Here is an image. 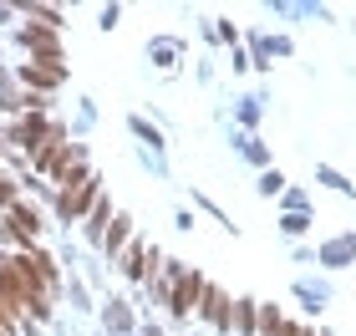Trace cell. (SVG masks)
<instances>
[{"label": "cell", "instance_id": "1", "mask_svg": "<svg viewBox=\"0 0 356 336\" xmlns=\"http://www.w3.org/2000/svg\"><path fill=\"white\" fill-rule=\"evenodd\" d=\"M199 296H204V280H199V275H178L173 296H168V306H173V316H178V321H184L188 311H199Z\"/></svg>", "mask_w": 356, "mask_h": 336}, {"label": "cell", "instance_id": "2", "mask_svg": "<svg viewBox=\"0 0 356 336\" xmlns=\"http://www.w3.org/2000/svg\"><path fill=\"white\" fill-rule=\"evenodd\" d=\"M199 311H204L214 326H229V301H224V291H219V285H204V296H199Z\"/></svg>", "mask_w": 356, "mask_h": 336}, {"label": "cell", "instance_id": "3", "mask_svg": "<svg viewBox=\"0 0 356 336\" xmlns=\"http://www.w3.org/2000/svg\"><path fill=\"white\" fill-rule=\"evenodd\" d=\"M36 230H41L36 209H26V204H10V234H15V239H31Z\"/></svg>", "mask_w": 356, "mask_h": 336}, {"label": "cell", "instance_id": "4", "mask_svg": "<svg viewBox=\"0 0 356 336\" xmlns=\"http://www.w3.org/2000/svg\"><path fill=\"white\" fill-rule=\"evenodd\" d=\"M107 331H118V336L133 331V311H127V301H107Z\"/></svg>", "mask_w": 356, "mask_h": 336}, {"label": "cell", "instance_id": "5", "mask_svg": "<svg viewBox=\"0 0 356 336\" xmlns=\"http://www.w3.org/2000/svg\"><path fill=\"white\" fill-rule=\"evenodd\" d=\"M321 260H326V265H346V260H356V239H331V245L321 250Z\"/></svg>", "mask_w": 356, "mask_h": 336}, {"label": "cell", "instance_id": "6", "mask_svg": "<svg viewBox=\"0 0 356 336\" xmlns=\"http://www.w3.org/2000/svg\"><path fill=\"white\" fill-rule=\"evenodd\" d=\"M107 224H112V204H107V199H97V204H92V224H87L92 239H102V234H107Z\"/></svg>", "mask_w": 356, "mask_h": 336}, {"label": "cell", "instance_id": "7", "mask_svg": "<svg viewBox=\"0 0 356 336\" xmlns=\"http://www.w3.org/2000/svg\"><path fill=\"white\" fill-rule=\"evenodd\" d=\"M229 321L250 336V331H254V301H234V306H229Z\"/></svg>", "mask_w": 356, "mask_h": 336}, {"label": "cell", "instance_id": "8", "mask_svg": "<svg viewBox=\"0 0 356 336\" xmlns=\"http://www.w3.org/2000/svg\"><path fill=\"white\" fill-rule=\"evenodd\" d=\"M122 239H127V219L118 214V219L107 224V234H102V245H107V255H118V245H122Z\"/></svg>", "mask_w": 356, "mask_h": 336}, {"label": "cell", "instance_id": "9", "mask_svg": "<svg viewBox=\"0 0 356 336\" xmlns=\"http://www.w3.org/2000/svg\"><path fill=\"white\" fill-rule=\"evenodd\" d=\"M21 77H26V82H36V87H51V82H56L61 72H56V67H26Z\"/></svg>", "mask_w": 356, "mask_h": 336}, {"label": "cell", "instance_id": "10", "mask_svg": "<svg viewBox=\"0 0 356 336\" xmlns=\"http://www.w3.org/2000/svg\"><path fill=\"white\" fill-rule=\"evenodd\" d=\"M260 331L265 336H280V306H260Z\"/></svg>", "mask_w": 356, "mask_h": 336}, {"label": "cell", "instance_id": "11", "mask_svg": "<svg viewBox=\"0 0 356 336\" xmlns=\"http://www.w3.org/2000/svg\"><path fill=\"white\" fill-rule=\"evenodd\" d=\"M280 230H285V234H305V230H311V219H305V214H285Z\"/></svg>", "mask_w": 356, "mask_h": 336}, {"label": "cell", "instance_id": "12", "mask_svg": "<svg viewBox=\"0 0 356 336\" xmlns=\"http://www.w3.org/2000/svg\"><path fill=\"white\" fill-rule=\"evenodd\" d=\"M280 184H285V179H280V173H275V168H270V173H265V179H260V194H280Z\"/></svg>", "mask_w": 356, "mask_h": 336}, {"label": "cell", "instance_id": "13", "mask_svg": "<svg viewBox=\"0 0 356 336\" xmlns=\"http://www.w3.org/2000/svg\"><path fill=\"white\" fill-rule=\"evenodd\" d=\"M321 179H326V184H331V189H341V194H351V184H346V179H341V173H331V168H321Z\"/></svg>", "mask_w": 356, "mask_h": 336}, {"label": "cell", "instance_id": "14", "mask_svg": "<svg viewBox=\"0 0 356 336\" xmlns=\"http://www.w3.org/2000/svg\"><path fill=\"white\" fill-rule=\"evenodd\" d=\"M0 204H15V184L10 179H0Z\"/></svg>", "mask_w": 356, "mask_h": 336}, {"label": "cell", "instance_id": "15", "mask_svg": "<svg viewBox=\"0 0 356 336\" xmlns=\"http://www.w3.org/2000/svg\"><path fill=\"white\" fill-rule=\"evenodd\" d=\"M143 336H163V331H158V326H148V331H143Z\"/></svg>", "mask_w": 356, "mask_h": 336}]
</instances>
